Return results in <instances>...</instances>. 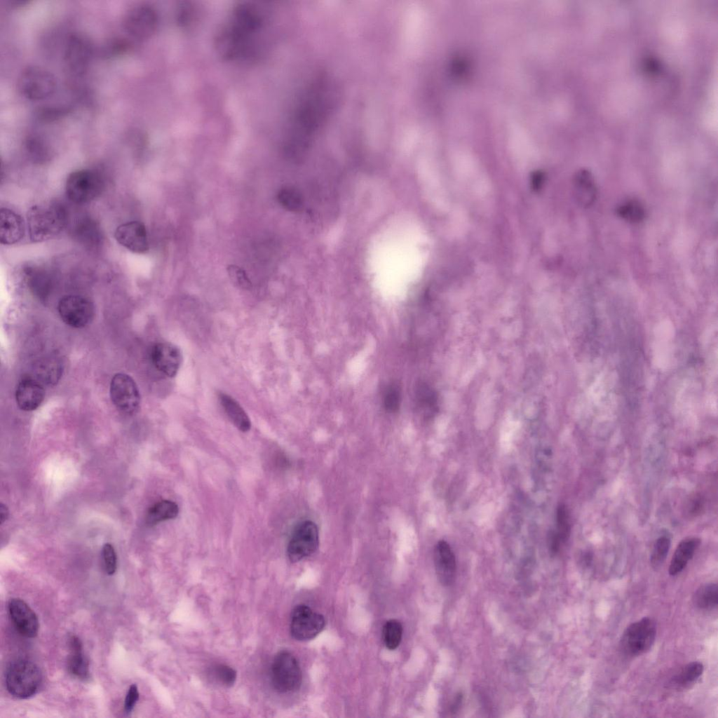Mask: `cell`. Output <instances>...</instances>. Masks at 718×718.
<instances>
[{
  "label": "cell",
  "mask_w": 718,
  "mask_h": 718,
  "mask_svg": "<svg viewBox=\"0 0 718 718\" xmlns=\"http://www.w3.org/2000/svg\"><path fill=\"white\" fill-rule=\"evenodd\" d=\"M267 23L268 15L262 6L253 2L237 4L215 35L217 54L227 61L254 57Z\"/></svg>",
  "instance_id": "cell-1"
},
{
  "label": "cell",
  "mask_w": 718,
  "mask_h": 718,
  "mask_svg": "<svg viewBox=\"0 0 718 718\" xmlns=\"http://www.w3.org/2000/svg\"><path fill=\"white\" fill-rule=\"evenodd\" d=\"M330 90L327 81L320 79L300 97L285 131V145L289 154L302 153L320 127L331 106Z\"/></svg>",
  "instance_id": "cell-2"
},
{
  "label": "cell",
  "mask_w": 718,
  "mask_h": 718,
  "mask_svg": "<svg viewBox=\"0 0 718 718\" xmlns=\"http://www.w3.org/2000/svg\"><path fill=\"white\" fill-rule=\"evenodd\" d=\"M69 218L65 206L57 202L32 206L27 214L30 239L38 243L53 238L67 226Z\"/></svg>",
  "instance_id": "cell-3"
},
{
  "label": "cell",
  "mask_w": 718,
  "mask_h": 718,
  "mask_svg": "<svg viewBox=\"0 0 718 718\" xmlns=\"http://www.w3.org/2000/svg\"><path fill=\"white\" fill-rule=\"evenodd\" d=\"M42 682L39 667L27 659H17L8 666L5 674L6 686L13 696L26 699L34 696Z\"/></svg>",
  "instance_id": "cell-4"
},
{
  "label": "cell",
  "mask_w": 718,
  "mask_h": 718,
  "mask_svg": "<svg viewBox=\"0 0 718 718\" xmlns=\"http://www.w3.org/2000/svg\"><path fill=\"white\" fill-rule=\"evenodd\" d=\"M104 188V179L98 172L91 169H81L68 175L65 183V194L72 203L84 204L97 198Z\"/></svg>",
  "instance_id": "cell-5"
},
{
  "label": "cell",
  "mask_w": 718,
  "mask_h": 718,
  "mask_svg": "<svg viewBox=\"0 0 718 718\" xmlns=\"http://www.w3.org/2000/svg\"><path fill=\"white\" fill-rule=\"evenodd\" d=\"M656 637L655 621L649 617H643L625 628L620 639V647L627 656H640L651 649Z\"/></svg>",
  "instance_id": "cell-6"
},
{
  "label": "cell",
  "mask_w": 718,
  "mask_h": 718,
  "mask_svg": "<svg viewBox=\"0 0 718 718\" xmlns=\"http://www.w3.org/2000/svg\"><path fill=\"white\" fill-rule=\"evenodd\" d=\"M56 86L55 76L47 69L38 66L26 67L18 79L20 93L30 100L46 99L54 93Z\"/></svg>",
  "instance_id": "cell-7"
},
{
  "label": "cell",
  "mask_w": 718,
  "mask_h": 718,
  "mask_svg": "<svg viewBox=\"0 0 718 718\" xmlns=\"http://www.w3.org/2000/svg\"><path fill=\"white\" fill-rule=\"evenodd\" d=\"M273 687L279 693L297 691L302 684V675L296 658L288 651L279 652L273 658L271 668Z\"/></svg>",
  "instance_id": "cell-8"
},
{
  "label": "cell",
  "mask_w": 718,
  "mask_h": 718,
  "mask_svg": "<svg viewBox=\"0 0 718 718\" xmlns=\"http://www.w3.org/2000/svg\"><path fill=\"white\" fill-rule=\"evenodd\" d=\"M124 31L133 39L144 41L156 32L158 16L156 11L148 4H140L130 8L123 19Z\"/></svg>",
  "instance_id": "cell-9"
},
{
  "label": "cell",
  "mask_w": 718,
  "mask_h": 718,
  "mask_svg": "<svg viewBox=\"0 0 718 718\" xmlns=\"http://www.w3.org/2000/svg\"><path fill=\"white\" fill-rule=\"evenodd\" d=\"M110 396L116 409L123 414H134L140 408V394L137 386L133 379L125 373H117L112 377Z\"/></svg>",
  "instance_id": "cell-10"
},
{
  "label": "cell",
  "mask_w": 718,
  "mask_h": 718,
  "mask_svg": "<svg viewBox=\"0 0 718 718\" xmlns=\"http://www.w3.org/2000/svg\"><path fill=\"white\" fill-rule=\"evenodd\" d=\"M319 546V531L316 523L305 520L294 530L289 541L287 554L292 562H297L315 553Z\"/></svg>",
  "instance_id": "cell-11"
},
{
  "label": "cell",
  "mask_w": 718,
  "mask_h": 718,
  "mask_svg": "<svg viewBox=\"0 0 718 718\" xmlns=\"http://www.w3.org/2000/svg\"><path fill=\"white\" fill-rule=\"evenodd\" d=\"M57 311L62 320L74 328L86 326L94 315L92 302L83 296L76 294L66 295L61 298Z\"/></svg>",
  "instance_id": "cell-12"
},
{
  "label": "cell",
  "mask_w": 718,
  "mask_h": 718,
  "mask_svg": "<svg viewBox=\"0 0 718 718\" xmlns=\"http://www.w3.org/2000/svg\"><path fill=\"white\" fill-rule=\"evenodd\" d=\"M325 625L324 616L305 604H299L292 610L290 633L297 640L306 641L314 638L324 629Z\"/></svg>",
  "instance_id": "cell-13"
},
{
  "label": "cell",
  "mask_w": 718,
  "mask_h": 718,
  "mask_svg": "<svg viewBox=\"0 0 718 718\" xmlns=\"http://www.w3.org/2000/svg\"><path fill=\"white\" fill-rule=\"evenodd\" d=\"M93 56L90 41L79 34L71 35L66 43L65 62L68 71L76 76H83L88 70Z\"/></svg>",
  "instance_id": "cell-14"
},
{
  "label": "cell",
  "mask_w": 718,
  "mask_h": 718,
  "mask_svg": "<svg viewBox=\"0 0 718 718\" xmlns=\"http://www.w3.org/2000/svg\"><path fill=\"white\" fill-rule=\"evenodd\" d=\"M114 238L121 246L134 253H145L149 249L147 229L139 221H130L118 226Z\"/></svg>",
  "instance_id": "cell-15"
},
{
  "label": "cell",
  "mask_w": 718,
  "mask_h": 718,
  "mask_svg": "<svg viewBox=\"0 0 718 718\" xmlns=\"http://www.w3.org/2000/svg\"><path fill=\"white\" fill-rule=\"evenodd\" d=\"M8 611L14 627L21 635L27 638L37 635L39 628L37 616L25 601L12 598L8 602Z\"/></svg>",
  "instance_id": "cell-16"
},
{
  "label": "cell",
  "mask_w": 718,
  "mask_h": 718,
  "mask_svg": "<svg viewBox=\"0 0 718 718\" xmlns=\"http://www.w3.org/2000/svg\"><path fill=\"white\" fill-rule=\"evenodd\" d=\"M151 358L154 367L169 377L177 374L182 361L180 348L168 342L156 344L151 348Z\"/></svg>",
  "instance_id": "cell-17"
},
{
  "label": "cell",
  "mask_w": 718,
  "mask_h": 718,
  "mask_svg": "<svg viewBox=\"0 0 718 718\" xmlns=\"http://www.w3.org/2000/svg\"><path fill=\"white\" fill-rule=\"evenodd\" d=\"M44 397L43 384L36 378L25 377L18 382L15 390V400L22 410H35L42 403Z\"/></svg>",
  "instance_id": "cell-18"
},
{
  "label": "cell",
  "mask_w": 718,
  "mask_h": 718,
  "mask_svg": "<svg viewBox=\"0 0 718 718\" xmlns=\"http://www.w3.org/2000/svg\"><path fill=\"white\" fill-rule=\"evenodd\" d=\"M433 557L440 583L445 586L450 585L456 578V564L454 554L447 542L441 540L437 543Z\"/></svg>",
  "instance_id": "cell-19"
},
{
  "label": "cell",
  "mask_w": 718,
  "mask_h": 718,
  "mask_svg": "<svg viewBox=\"0 0 718 718\" xmlns=\"http://www.w3.org/2000/svg\"><path fill=\"white\" fill-rule=\"evenodd\" d=\"M25 224L22 217L13 210L1 208L0 213V242L3 245H12L19 242L24 236Z\"/></svg>",
  "instance_id": "cell-20"
},
{
  "label": "cell",
  "mask_w": 718,
  "mask_h": 718,
  "mask_svg": "<svg viewBox=\"0 0 718 718\" xmlns=\"http://www.w3.org/2000/svg\"><path fill=\"white\" fill-rule=\"evenodd\" d=\"M414 403L418 413L425 419L433 418L438 409V395L426 382L418 383L414 388Z\"/></svg>",
  "instance_id": "cell-21"
},
{
  "label": "cell",
  "mask_w": 718,
  "mask_h": 718,
  "mask_svg": "<svg viewBox=\"0 0 718 718\" xmlns=\"http://www.w3.org/2000/svg\"><path fill=\"white\" fill-rule=\"evenodd\" d=\"M69 644L70 649V655L67 661L69 672L79 679H88L90 677L89 663L83 653L81 641L78 637L72 635L69 637Z\"/></svg>",
  "instance_id": "cell-22"
},
{
  "label": "cell",
  "mask_w": 718,
  "mask_h": 718,
  "mask_svg": "<svg viewBox=\"0 0 718 718\" xmlns=\"http://www.w3.org/2000/svg\"><path fill=\"white\" fill-rule=\"evenodd\" d=\"M72 229L74 237L83 245L94 248L102 242V233L100 226L89 217H82L76 219Z\"/></svg>",
  "instance_id": "cell-23"
},
{
  "label": "cell",
  "mask_w": 718,
  "mask_h": 718,
  "mask_svg": "<svg viewBox=\"0 0 718 718\" xmlns=\"http://www.w3.org/2000/svg\"><path fill=\"white\" fill-rule=\"evenodd\" d=\"M575 195L578 203L584 208L590 206L597 196V188L591 172L585 169L577 172L574 177Z\"/></svg>",
  "instance_id": "cell-24"
},
{
  "label": "cell",
  "mask_w": 718,
  "mask_h": 718,
  "mask_svg": "<svg viewBox=\"0 0 718 718\" xmlns=\"http://www.w3.org/2000/svg\"><path fill=\"white\" fill-rule=\"evenodd\" d=\"M700 544V540L696 537L686 538L678 544L670 563V575L675 576L686 567Z\"/></svg>",
  "instance_id": "cell-25"
},
{
  "label": "cell",
  "mask_w": 718,
  "mask_h": 718,
  "mask_svg": "<svg viewBox=\"0 0 718 718\" xmlns=\"http://www.w3.org/2000/svg\"><path fill=\"white\" fill-rule=\"evenodd\" d=\"M219 400L233 424L241 431L248 432L251 428L250 419L240 404L228 394L221 393Z\"/></svg>",
  "instance_id": "cell-26"
},
{
  "label": "cell",
  "mask_w": 718,
  "mask_h": 718,
  "mask_svg": "<svg viewBox=\"0 0 718 718\" xmlns=\"http://www.w3.org/2000/svg\"><path fill=\"white\" fill-rule=\"evenodd\" d=\"M179 513L177 503L168 500L157 502L149 510L147 515V522L156 524L158 522L175 518Z\"/></svg>",
  "instance_id": "cell-27"
},
{
  "label": "cell",
  "mask_w": 718,
  "mask_h": 718,
  "mask_svg": "<svg viewBox=\"0 0 718 718\" xmlns=\"http://www.w3.org/2000/svg\"><path fill=\"white\" fill-rule=\"evenodd\" d=\"M694 605L702 610L717 608L718 603V587L715 583H706L700 586L693 597Z\"/></svg>",
  "instance_id": "cell-28"
},
{
  "label": "cell",
  "mask_w": 718,
  "mask_h": 718,
  "mask_svg": "<svg viewBox=\"0 0 718 718\" xmlns=\"http://www.w3.org/2000/svg\"><path fill=\"white\" fill-rule=\"evenodd\" d=\"M703 665L698 661H693L684 665L672 679L676 687L685 688L693 684L703 674Z\"/></svg>",
  "instance_id": "cell-29"
},
{
  "label": "cell",
  "mask_w": 718,
  "mask_h": 718,
  "mask_svg": "<svg viewBox=\"0 0 718 718\" xmlns=\"http://www.w3.org/2000/svg\"><path fill=\"white\" fill-rule=\"evenodd\" d=\"M617 215L631 223H639L644 220L646 212L643 205L635 199L628 200L616 209Z\"/></svg>",
  "instance_id": "cell-30"
},
{
  "label": "cell",
  "mask_w": 718,
  "mask_h": 718,
  "mask_svg": "<svg viewBox=\"0 0 718 718\" xmlns=\"http://www.w3.org/2000/svg\"><path fill=\"white\" fill-rule=\"evenodd\" d=\"M383 641L390 650L395 649L400 644L402 636V626L395 619L388 620L385 623L382 631Z\"/></svg>",
  "instance_id": "cell-31"
},
{
  "label": "cell",
  "mask_w": 718,
  "mask_h": 718,
  "mask_svg": "<svg viewBox=\"0 0 718 718\" xmlns=\"http://www.w3.org/2000/svg\"><path fill=\"white\" fill-rule=\"evenodd\" d=\"M401 390L395 383L388 384L384 390L383 395V405L385 410L389 413L396 412L401 403Z\"/></svg>",
  "instance_id": "cell-32"
},
{
  "label": "cell",
  "mask_w": 718,
  "mask_h": 718,
  "mask_svg": "<svg viewBox=\"0 0 718 718\" xmlns=\"http://www.w3.org/2000/svg\"><path fill=\"white\" fill-rule=\"evenodd\" d=\"M277 199L284 208L290 211L298 210L302 205L300 194L292 188L281 189L277 194Z\"/></svg>",
  "instance_id": "cell-33"
},
{
  "label": "cell",
  "mask_w": 718,
  "mask_h": 718,
  "mask_svg": "<svg viewBox=\"0 0 718 718\" xmlns=\"http://www.w3.org/2000/svg\"><path fill=\"white\" fill-rule=\"evenodd\" d=\"M670 547V540L668 537L661 536L656 541L650 557V562L653 568L656 569L663 564Z\"/></svg>",
  "instance_id": "cell-34"
},
{
  "label": "cell",
  "mask_w": 718,
  "mask_h": 718,
  "mask_svg": "<svg viewBox=\"0 0 718 718\" xmlns=\"http://www.w3.org/2000/svg\"><path fill=\"white\" fill-rule=\"evenodd\" d=\"M557 534L562 543L567 541L570 534L568 513L564 504L557 506L556 512Z\"/></svg>",
  "instance_id": "cell-35"
},
{
  "label": "cell",
  "mask_w": 718,
  "mask_h": 718,
  "mask_svg": "<svg viewBox=\"0 0 718 718\" xmlns=\"http://www.w3.org/2000/svg\"><path fill=\"white\" fill-rule=\"evenodd\" d=\"M226 271L231 282L237 287L242 289H250L252 287V283L245 271L239 266L230 264L227 266Z\"/></svg>",
  "instance_id": "cell-36"
},
{
  "label": "cell",
  "mask_w": 718,
  "mask_h": 718,
  "mask_svg": "<svg viewBox=\"0 0 718 718\" xmlns=\"http://www.w3.org/2000/svg\"><path fill=\"white\" fill-rule=\"evenodd\" d=\"M103 567L108 575L115 573L117 567V559L114 547L110 543H105L102 550Z\"/></svg>",
  "instance_id": "cell-37"
},
{
  "label": "cell",
  "mask_w": 718,
  "mask_h": 718,
  "mask_svg": "<svg viewBox=\"0 0 718 718\" xmlns=\"http://www.w3.org/2000/svg\"><path fill=\"white\" fill-rule=\"evenodd\" d=\"M213 673L216 679L226 686H232L236 679V672L228 665H217L213 670Z\"/></svg>",
  "instance_id": "cell-38"
},
{
  "label": "cell",
  "mask_w": 718,
  "mask_h": 718,
  "mask_svg": "<svg viewBox=\"0 0 718 718\" xmlns=\"http://www.w3.org/2000/svg\"><path fill=\"white\" fill-rule=\"evenodd\" d=\"M27 150L32 156L36 158H46L48 155V150L43 140L36 136H31L27 140Z\"/></svg>",
  "instance_id": "cell-39"
},
{
  "label": "cell",
  "mask_w": 718,
  "mask_h": 718,
  "mask_svg": "<svg viewBox=\"0 0 718 718\" xmlns=\"http://www.w3.org/2000/svg\"><path fill=\"white\" fill-rule=\"evenodd\" d=\"M196 18V8L193 5L187 3L180 6L177 11V19L182 27L189 26L195 21Z\"/></svg>",
  "instance_id": "cell-40"
},
{
  "label": "cell",
  "mask_w": 718,
  "mask_h": 718,
  "mask_svg": "<svg viewBox=\"0 0 718 718\" xmlns=\"http://www.w3.org/2000/svg\"><path fill=\"white\" fill-rule=\"evenodd\" d=\"M138 699V689L135 684H132L130 686L125 698L124 710L126 713L129 714L133 710Z\"/></svg>",
  "instance_id": "cell-41"
},
{
  "label": "cell",
  "mask_w": 718,
  "mask_h": 718,
  "mask_svg": "<svg viewBox=\"0 0 718 718\" xmlns=\"http://www.w3.org/2000/svg\"><path fill=\"white\" fill-rule=\"evenodd\" d=\"M561 543L562 542L556 532H552L549 535V548L553 554H555L558 552Z\"/></svg>",
  "instance_id": "cell-42"
},
{
  "label": "cell",
  "mask_w": 718,
  "mask_h": 718,
  "mask_svg": "<svg viewBox=\"0 0 718 718\" xmlns=\"http://www.w3.org/2000/svg\"><path fill=\"white\" fill-rule=\"evenodd\" d=\"M462 701V695L458 694L450 707L451 713H455L460 707Z\"/></svg>",
  "instance_id": "cell-43"
},
{
  "label": "cell",
  "mask_w": 718,
  "mask_h": 718,
  "mask_svg": "<svg viewBox=\"0 0 718 718\" xmlns=\"http://www.w3.org/2000/svg\"><path fill=\"white\" fill-rule=\"evenodd\" d=\"M8 513L9 512H8V509L7 506L5 504L1 503V505H0V521H1V524H3L7 520V518L8 517Z\"/></svg>",
  "instance_id": "cell-44"
}]
</instances>
